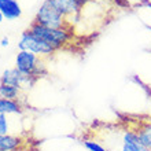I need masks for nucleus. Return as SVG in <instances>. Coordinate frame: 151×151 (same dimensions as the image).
I'll use <instances>...</instances> for the list:
<instances>
[{
	"mask_svg": "<svg viewBox=\"0 0 151 151\" xmlns=\"http://www.w3.org/2000/svg\"><path fill=\"white\" fill-rule=\"evenodd\" d=\"M8 44H10V39L8 37H1L0 39V47H8Z\"/></svg>",
	"mask_w": 151,
	"mask_h": 151,
	"instance_id": "4468645a",
	"label": "nucleus"
},
{
	"mask_svg": "<svg viewBox=\"0 0 151 151\" xmlns=\"http://www.w3.org/2000/svg\"><path fill=\"white\" fill-rule=\"evenodd\" d=\"M121 151H133V150H131V148L128 147V146H125V144H122V147H121Z\"/></svg>",
	"mask_w": 151,
	"mask_h": 151,
	"instance_id": "2eb2a0df",
	"label": "nucleus"
},
{
	"mask_svg": "<svg viewBox=\"0 0 151 151\" xmlns=\"http://www.w3.org/2000/svg\"><path fill=\"white\" fill-rule=\"evenodd\" d=\"M45 1H48L52 7H55L66 19L76 18L83 10V6L77 0H45Z\"/></svg>",
	"mask_w": 151,
	"mask_h": 151,
	"instance_id": "423d86ee",
	"label": "nucleus"
},
{
	"mask_svg": "<svg viewBox=\"0 0 151 151\" xmlns=\"http://www.w3.org/2000/svg\"><path fill=\"white\" fill-rule=\"evenodd\" d=\"M10 115L12 114H0V136L10 135V132H11V128H10L11 118H10Z\"/></svg>",
	"mask_w": 151,
	"mask_h": 151,
	"instance_id": "f8f14e48",
	"label": "nucleus"
},
{
	"mask_svg": "<svg viewBox=\"0 0 151 151\" xmlns=\"http://www.w3.org/2000/svg\"><path fill=\"white\" fill-rule=\"evenodd\" d=\"M19 96H21V89L19 88L0 83V98H3V99L18 100L19 99Z\"/></svg>",
	"mask_w": 151,
	"mask_h": 151,
	"instance_id": "9d476101",
	"label": "nucleus"
},
{
	"mask_svg": "<svg viewBox=\"0 0 151 151\" xmlns=\"http://www.w3.org/2000/svg\"><path fill=\"white\" fill-rule=\"evenodd\" d=\"M84 147L88 151H107L102 144L95 142V140H85L84 142Z\"/></svg>",
	"mask_w": 151,
	"mask_h": 151,
	"instance_id": "ddd939ff",
	"label": "nucleus"
},
{
	"mask_svg": "<svg viewBox=\"0 0 151 151\" xmlns=\"http://www.w3.org/2000/svg\"><path fill=\"white\" fill-rule=\"evenodd\" d=\"M22 139L17 135H1L0 136V151H15L21 146Z\"/></svg>",
	"mask_w": 151,
	"mask_h": 151,
	"instance_id": "6e6552de",
	"label": "nucleus"
},
{
	"mask_svg": "<svg viewBox=\"0 0 151 151\" xmlns=\"http://www.w3.org/2000/svg\"><path fill=\"white\" fill-rule=\"evenodd\" d=\"M36 24L45 26V28H52V29H59L65 28L68 24V19L60 14L55 7H52L51 4L44 0L43 4L40 6V8L37 10L35 21Z\"/></svg>",
	"mask_w": 151,
	"mask_h": 151,
	"instance_id": "7ed1b4c3",
	"label": "nucleus"
},
{
	"mask_svg": "<svg viewBox=\"0 0 151 151\" xmlns=\"http://www.w3.org/2000/svg\"><path fill=\"white\" fill-rule=\"evenodd\" d=\"M3 21H4V17H3V14H1V11H0V25H1Z\"/></svg>",
	"mask_w": 151,
	"mask_h": 151,
	"instance_id": "dca6fc26",
	"label": "nucleus"
},
{
	"mask_svg": "<svg viewBox=\"0 0 151 151\" xmlns=\"http://www.w3.org/2000/svg\"><path fill=\"white\" fill-rule=\"evenodd\" d=\"M0 11L4 19H18L22 15V8L18 0H0Z\"/></svg>",
	"mask_w": 151,
	"mask_h": 151,
	"instance_id": "0eeeda50",
	"label": "nucleus"
},
{
	"mask_svg": "<svg viewBox=\"0 0 151 151\" xmlns=\"http://www.w3.org/2000/svg\"><path fill=\"white\" fill-rule=\"evenodd\" d=\"M28 30L30 33H33L36 37L47 41L48 44H51L55 50L65 45L69 41V39H70V35H69L66 28L52 29V28H45V26H41V25L33 22Z\"/></svg>",
	"mask_w": 151,
	"mask_h": 151,
	"instance_id": "f257e3e1",
	"label": "nucleus"
},
{
	"mask_svg": "<svg viewBox=\"0 0 151 151\" xmlns=\"http://www.w3.org/2000/svg\"><path fill=\"white\" fill-rule=\"evenodd\" d=\"M137 135H139L140 142L151 150V124H146L143 127H140L137 131Z\"/></svg>",
	"mask_w": 151,
	"mask_h": 151,
	"instance_id": "9b49d317",
	"label": "nucleus"
},
{
	"mask_svg": "<svg viewBox=\"0 0 151 151\" xmlns=\"http://www.w3.org/2000/svg\"><path fill=\"white\" fill-rule=\"evenodd\" d=\"M18 50L21 51H29L33 52L36 55L41 56H51L55 52V48L52 47L51 44H48L47 41L36 37L33 33H30L29 30H25L21 36L19 41H18Z\"/></svg>",
	"mask_w": 151,
	"mask_h": 151,
	"instance_id": "20e7f679",
	"label": "nucleus"
},
{
	"mask_svg": "<svg viewBox=\"0 0 151 151\" xmlns=\"http://www.w3.org/2000/svg\"><path fill=\"white\" fill-rule=\"evenodd\" d=\"M15 68L24 74L30 76L33 78L44 73V62L41 56L33 52L19 50L15 56Z\"/></svg>",
	"mask_w": 151,
	"mask_h": 151,
	"instance_id": "f03ea898",
	"label": "nucleus"
},
{
	"mask_svg": "<svg viewBox=\"0 0 151 151\" xmlns=\"http://www.w3.org/2000/svg\"><path fill=\"white\" fill-rule=\"evenodd\" d=\"M0 114H22V106L18 100L0 98Z\"/></svg>",
	"mask_w": 151,
	"mask_h": 151,
	"instance_id": "1a4fd4ad",
	"label": "nucleus"
},
{
	"mask_svg": "<svg viewBox=\"0 0 151 151\" xmlns=\"http://www.w3.org/2000/svg\"><path fill=\"white\" fill-rule=\"evenodd\" d=\"M33 78L30 76L24 74L22 72H19L17 68L14 69H7L4 70L1 77H0V83L1 84H7V85H12V87L19 88L21 91L24 88H28L32 84Z\"/></svg>",
	"mask_w": 151,
	"mask_h": 151,
	"instance_id": "39448f33",
	"label": "nucleus"
}]
</instances>
